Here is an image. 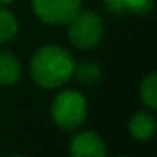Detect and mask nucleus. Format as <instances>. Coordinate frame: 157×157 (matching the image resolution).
Masks as SVG:
<instances>
[{
  "mask_svg": "<svg viewBox=\"0 0 157 157\" xmlns=\"http://www.w3.org/2000/svg\"><path fill=\"white\" fill-rule=\"evenodd\" d=\"M73 78L81 85H95L101 79V66L96 61H81L75 64Z\"/></svg>",
  "mask_w": 157,
  "mask_h": 157,
  "instance_id": "9",
  "label": "nucleus"
},
{
  "mask_svg": "<svg viewBox=\"0 0 157 157\" xmlns=\"http://www.w3.org/2000/svg\"><path fill=\"white\" fill-rule=\"evenodd\" d=\"M69 154L73 157H105L106 144L95 130H85L69 140Z\"/></svg>",
  "mask_w": 157,
  "mask_h": 157,
  "instance_id": "5",
  "label": "nucleus"
},
{
  "mask_svg": "<svg viewBox=\"0 0 157 157\" xmlns=\"http://www.w3.org/2000/svg\"><path fill=\"white\" fill-rule=\"evenodd\" d=\"M68 39L73 48L79 51H95L105 36L103 17L95 10L79 9L78 14L68 22Z\"/></svg>",
  "mask_w": 157,
  "mask_h": 157,
  "instance_id": "3",
  "label": "nucleus"
},
{
  "mask_svg": "<svg viewBox=\"0 0 157 157\" xmlns=\"http://www.w3.org/2000/svg\"><path fill=\"white\" fill-rule=\"evenodd\" d=\"M83 7V0H32V10L48 25H66Z\"/></svg>",
  "mask_w": 157,
  "mask_h": 157,
  "instance_id": "4",
  "label": "nucleus"
},
{
  "mask_svg": "<svg viewBox=\"0 0 157 157\" xmlns=\"http://www.w3.org/2000/svg\"><path fill=\"white\" fill-rule=\"evenodd\" d=\"M101 2L113 14L145 15L154 9V0H101Z\"/></svg>",
  "mask_w": 157,
  "mask_h": 157,
  "instance_id": "8",
  "label": "nucleus"
},
{
  "mask_svg": "<svg viewBox=\"0 0 157 157\" xmlns=\"http://www.w3.org/2000/svg\"><path fill=\"white\" fill-rule=\"evenodd\" d=\"M75 58L59 44H44L37 48L29 61L31 78L39 88L58 90L73 79Z\"/></svg>",
  "mask_w": 157,
  "mask_h": 157,
  "instance_id": "1",
  "label": "nucleus"
},
{
  "mask_svg": "<svg viewBox=\"0 0 157 157\" xmlns=\"http://www.w3.org/2000/svg\"><path fill=\"white\" fill-rule=\"evenodd\" d=\"M22 76V63L14 52L0 51V86H12Z\"/></svg>",
  "mask_w": 157,
  "mask_h": 157,
  "instance_id": "7",
  "label": "nucleus"
},
{
  "mask_svg": "<svg viewBox=\"0 0 157 157\" xmlns=\"http://www.w3.org/2000/svg\"><path fill=\"white\" fill-rule=\"evenodd\" d=\"M49 113L58 128L75 132L86 122L88 100L78 90H61L52 100Z\"/></svg>",
  "mask_w": 157,
  "mask_h": 157,
  "instance_id": "2",
  "label": "nucleus"
},
{
  "mask_svg": "<svg viewBox=\"0 0 157 157\" xmlns=\"http://www.w3.org/2000/svg\"><path fill=\"white\" fill-rule=\"evenodd\" d=\"M140 101L149 110H157V73H150L140 83Z\"/></svg>",
  "mask_w": 157,
  "mask_h": 157,
  "instance_id": "11",
  "label": "nucleus"
},
{
  "mask_svg": "<svg viewBox=\"0 0 157 157\" xmlns=\"http://www.w3.org/2000/svg\"><path fill=\"white\" fill-rule=\"evenodd\" d=\"M157 122L152 110H140L128 120V132L139 142H147L155 135Z\"/></svg>",
  "mask_w": 157,
  "mask_h": 157,
  "instance_id": "6",
  "label": "nucleus"
},
{
  "mask_svg": "<svg viewBox=\"0 0 157 157\" xmlns=\"http://www.w3.org/2000/svg\"><path fill=\"white\" fill-rule=\"evenodd\" d=\"M14 0H0V7H5V5H10Z\"/></svg>",
  "mask_w": 157,
  "mask_h": 157,
  "instance_id": "12",
  "label": "nucleus"
},
{
  "mask_svg": "<svg viewBox=\"0 0 157 157\" xmlns=\"http://www.w3.org/2000/svg\"><path fill=\"white\" fill-rule=\"evenodd\" d=\"M19 34V21L14 12L0 7V44L14 41Z\"/></svg>",
  "mask_w": 157,
  "mask_h": 157,
  "instance_id": "10",
  "label": "nucleus"
}]
</instances>
